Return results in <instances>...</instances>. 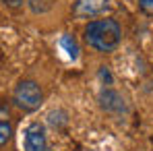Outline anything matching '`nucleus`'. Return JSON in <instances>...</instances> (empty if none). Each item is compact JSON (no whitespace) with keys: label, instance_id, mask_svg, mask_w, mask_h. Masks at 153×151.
Segmentation results:
<instances>
[{"label":"nucleus","instance_id":"nucleus-1","mask_svg":"<svg viewBox=\"0 0 153 151\" xmlns=\"http://www.w3.org/2000/svg\"><path fill=\"white\" fill-rule=\"evenodd\" d=\"M122 39V27L116 19H95L85 27V44L93 50L108 54L118 48Z\"/></svg>","mask_w":153,"mask_h":151},{"label":"nucleus","instance_id":"nucleus-2","mask_svg":"<svg viewBox=\"0 0 153 151\" xmlns=\"http://www.w3.org/2000/svg\"><path fill=\"white\" fill-rule=\"evenodd\" d=\"M13 100L15 103L25 110V112H35L42 103H44V91L39 87V83L31 81V79H23L17 87H15V93H13Z\"/></svg>","mask_w":153,"mask_h":151},{"label":"nucleus","instance_id":"nucleus-3","mask_svg":"<svg viewBox=\"0 0 153 151\" xmlns=\"http://www.w3.org/2000/svg\"><path fill=\"white\" fill-rule=\"evenodd\" d=\"M25 151H48V137H46V128L39 122H31L25 128Z\"/></svg>","mask_w":153,"mask_h":151},{"label":"nucleus","instance_id":"nucleus-4","mask_svg":"<svg viewBox=\"0 0 153 151\" xmlns=\"http://www.w3.org/2000/svg\"><path fill=\"white\" fill-rule=\"evenodd\" d=\"M110 8V0H76L73 15L76 19H95Z\"/></svg>","mask_w":153,"mask_h":151},{"label":"nucleus","instance_id":"nucleus-5","mask_svg":"<svg viewBox=\"0 0 153 151\" xmlns=\"http://www.w3.org/2000/svg\"><path fill=\"white\" fill-rule=\"evenodd\" d=\"M100 106H102V110L110 112V114H116V116H120V114L126 112L124 97L118 91H114V89H103L102 93H100Z\"/></svg>","mask_w":153,"mask_h":151},{"label":"nucleus","instance_id":"nucleus-6","mask_svg":"<svg viewBox=\"0 0 153 151\" xmlns=\"http://www.w3.org/2000/svg\"><path fill=\"white\" fill-rule=\"evenodd\" d=\"M60 46L66 50L68 58H71L73 62H75V60H79V52H81V48H79V44H76L75 35H71V33L62 35V39H60Z\"/></svg>","mask_w":153,"mask_h":151},{"label":"nucleus","instance_id":"nucleus-7","mask_svg":"<svg viewBox=\"0 0 153 151\" xmlns=\"http://www.w3.org/2000/svg\"><path fill=\"white\" fill-rule=\"evenodd\" d=\"M29 8L35 13V15H42V13H48L54 4V0H27Z\"/></svg>","mask_w":153,"mask_h":151},{"label":"nucleus","instance_id":"nucleus-8","mask_svg":"<svg viewBox=\"0 0 153 151\" xmlns=\"http://www.w3.org/2000/svg\"><path fill=\"white\" fill-rule=\"evenodd\" d=\"M10 137H13V126H10L8 120H4L0 116V147H4L10 141Z\"/></svg>","mask_w":153,"mask_h":151},{"label":"nucleus","instance_id":"nucleus-9","mask_svg":"<svg viewBox=\"0 0 153 151\" xmlns=\"http://www.w3.org/2000/svg\"><path fill=\"white\" fill-rule=\"evenodd\" d=\"M139 8H141L145 15L153 17V0H139Z\"/></svg>","mask_w":153,"mask_h":151},{"label":"nucleus","instance_id":"nucleus-10","mask_svg":"<svg viewBox=\"0 0 153 151\" xmlns=\"http://www.w3.org/2000/svg\"><path fill=\"white\" fill-rule=\"evenodd\" d=\"M2 4L6 8H10V10H19L23 6V0H2Z\"/></svg>","mask_w":153,"mask_h":151}]
</instances>
